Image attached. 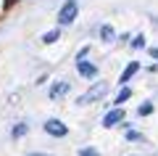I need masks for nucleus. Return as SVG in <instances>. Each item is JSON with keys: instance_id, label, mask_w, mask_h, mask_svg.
I'll return each instance as SVG.
<instances>
[{"instance_id": "1", "label": "nucleus", "mask_w": 158, "mask_h": 156, "mask_svg": "<svg viewBox=\"0 0 158 156\" xmlns=\"http://www.w3.org/2000/svg\"><path fill=\"white\" fill-rule=\"evenodd\" d=\"M106 82H98V85H92L90 90H87L85 95H79V103H92V100H98V98H103L106 95Z\"/></svg>"}, {"instance_id": "2", "label": "nucleus", "mask_w": 158, "mask_h": 156, "mask_svg": "<svg viewBox=\"0 0 158 156\" xmlns=\"http://www.w3.org/2000/svg\"><path fill=\"white\" fill-rule=\"evenodd\" d=\"M74 16H77V3H74V0H69L66 6L61 8V13H58V21H61V24H71Z\"/></svg>"}, {"instance_id": "3", "label": "nucleus", "mask_w": 158, "mask_h": 156, "mask_svg": "<svg viewBox=\"0 0 158 156\" xmlns=\"http://www.w3.org/2000/svg\"><path fill=\"white\" fill-rule=\"evenodd\" d=\"M45 132L56 135V138H63V135H66V124H61L58 119H48L45 122Z\"/></svg>"}, {"instance_id": "4", "label": "nucleus", "mask_w": 158, "mask_h": 156, "mask_svg": "<svg viewBox=\"0 0 158 156\" xmlns=\"http://www.w3.org/2000/svg\"><path fill=\"white\" fill-rule=\"evenodd\" d=\"M121 119H124V111H121V109H116V111H111L106 119H103V124H106V127H113V124H118Z\"/></svg>"}, {"instance_id": "5", "label": "nucleus", "mask_w": 158, "mask_h": 156, "mask_svg": "<svg viewBox=\"0 0 158 156\" xmlns=\"http://www.w3.org/2000/svg\"><path fill=\"white\" fill-rule=\"evenodd\" d=\"M77 69H79V74H85V77H95L98 74V69L92 66V64H87V61H77Z\"/></svg>"}, {"instance_id": "6", "label": "nucleus", "mask_w": 158, "mask_h": 156, "mask_svg": "<svg viewBox=\"0 0 158 156\" xmlns=\"http://www.w3.org/2000/svg\"><path fill=\"white\" fill-rule=\"evenodd\" d=\"M66 93H69V85L66 82H58V85L50 87V98H61V95H66Z\"/></svg>"}, {"instance_id": "7", "label": "nucleus", "mask_w": 158, "mask_h": 156, "mask_svg": "<svg viewBox=\"0 0 158 156\" xmlns=\"http://www.w3.org/2000/svg\"><path fill=\"white\" fill-rule=\"evenodd\" d=\"M137 69H140V64H137V61H132L129 66L124 69V74H121V82H127V79H132V74H135Z\"/></svg>"}, {"instance_id": "8", "label": "nucleus", "mask_w": 158, "mask_h": 156, "mask_svg": "<svg viewBox=\"0 0 158 156\" xmlns=\"http://www.w3.org/2000/svg\"><path fill=\"white\" fill-rule=\"evenodd\" d=\"M129 95H132V93H129V87H121V90H118V95H116V103H124Z\"/></svg>"}, {"instance_id": "9", "label": "nucleus", "mask_w": 158, "mask_h": 156, "mask_svg": "<svg viewBox=\"0 0 158 156\" xmlns=\"http://www.w3.org/2000/svg\"><path fill=\"white\" fill-rule=\"evenodd\" d=\"M100 34H103V40H113V29L108 27V24H103V27H100Z\"/></svg>"}, {"instance_id": "10", "label": "nucleus", "mask_w": 158, "mask_h": 156, "mask_svg": "<svg viewBox=\"0 0 158 156\" xmlns=\"http://www.w3.org/2000/svg\"><path fill=\"white\" fill-rule=\"evenodd\" d=\"M58 37H61V32H58V29H53V32H48V34H45L42 40H45V42H56Z\"/></svg>"}, {"instance_id": "11", "label": "nucleus", "mask_w": 158, "mask_h": 156, "mask_svg": "<svg viewBox=\"0 0 158 156\" xmlns=\"http://www.w3.org/2000/svg\"><path fill=\"white\" fill-rule=\"evenodd\" d=\"M21 135H27V124H16L13 127V138H21Z\"/></svg>"}, {"instance_id": "12", "label": "nucleus", "mask_w": 158, "mask_h": 156, "mask_svg": "<svg viewBox=\"0 0 158 156\" xmlns=\"http://www.w3.org/2000/svg\"><path fill=\"white\" fill-rule=\"evenodd\" d=\"M79 156H98V151L95 148H82V151H79Z\"/></svg>"}, {"instance_id": "13", "label": "nucleus", "mask_w": 158, "mask_h": 156, "mask_svg": "<svg viewBox=\"0 0 158 156\" xmlns=\"http://www.w3.org/2000/svg\"><path fill=\"white\" fill-rule=\"evenodd\" d=\"M132 48H145V37H137V40H132Z\"/></svg>"}, {"instance_id": "14", "label": "nucleus", "mask_w": 158, "mask_h": 156, "mask_svg": "<svg viewBox=\"0 0 158 156\" xmlns=\"http://www.w3.org/2000/svg\"><path fill=\"white\" fill-rule=\"evenodd\" d=\"M153 111V106H150V103H145V106H140V117H142V114H150Z\"/></svg>"}, {"instance_id": "15", "label": "nucleus", "mask_w": 158, "mask_h": 156, "mask_svg": "<svg viewBox=\"0 0 158 156\" xmlns=\"http://www.w3.org/2000/svg\"><path fill=\"white\" fill-rule=\"evenodd\" d=\"M150 56H153V58H158V48H150Z\"/></svg>"}, {"instance_id": "16", "label": "nucleus", "mask_w": 158, "mask_h": 156, "mask_svg": "<svg viewBox=\"0 0 158 156\" xmlns=\"http://www.w3.org/2000/svg\"><path fill=\"white\" fill-rule=\"evenodd\" d=\"M29 156H48V154H29Z\"/></svg>"}, {"instance_id": "17", "label": "nucleus", "mask_w": 158, "mask_h": 156, "mask_svg": "<svg viewBox=\"0 0 158 156\" xmlns=\"http://www.w3.org/2000/svg\"><path fill=\"white\" fill-rule=\"evenodd\" d=\"M11 3H13V0H8V6H11Z\"/></svg>"}]
</instances>
